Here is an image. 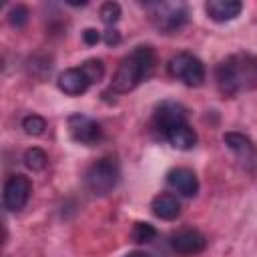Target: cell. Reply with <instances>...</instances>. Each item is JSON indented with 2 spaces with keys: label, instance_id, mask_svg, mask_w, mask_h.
Instances as JSON below:
<instances>
[{
  "label": "cell",
  "instance_id": "6da1fadb",
  "mask_svg": "<svg viewBox=\"0 0 257 257\" xmlns=\"http://www.w3.org/2000/svg\"><path fill=\"white\" fill-rule=\"evenodd\" d=\"M217 88L223 96H235L239 92L257 86V56L249 52L231 54L215 68Z\"/></svg>",
  "mask_w": 257,
  "mask_h": 257
},
{
  "label": "cell",
  "instance_id": "7a4b0ae2",
  "mask_svg": "<svg viewBox=\"0 0 257 257\" xmlns=\"http://www.w3.org/2000/svg\"><path fill=\"white\" fill-rule=\"evenodd\" d=\"M157 66V54L153 50V46H137L133 52H128L110 82V90L116 94H124L135 90L143 80H147L149 76H153Z\"/></svg>",
  "mask_w": 257,
  "mask_h": 257
},
{
  "label": "cell",
  "instance_id": "3957f363",
  "mask_svg": "<svg viewBox=\"0 0 257 257\" xmlns=\"http://www.w3.org/2000/svg\"><path fill=\"white\" fill-rule=\"evenodd\" d=\"M120 179V167L114 157H102L96 163H92L84 173V185L92 195L104 197L112 193V189L118 185Z\"/></svg>",
  "mask_w": 257,
  "mask_h": 257
},
{
  "label": "cell",
  "instance_id": "277c9868",
  "mask_svg": "<svg viewBox=\"0 0 257 257\" xmlns=\"http://www.w3.org/2000/svg\"><path fill=\"white\" fill-rule=\"evenodd\" d=\"M151 20L163 34L179 32L189 20V8L183 2H155L149 4Z\"/></svg>",
  "mask_w": 257,
  "mask_h": 257
},
{
  "label": "cell",
  "instance_id": "5b68a950",
  "mask_svg": "<svg viewBox=\"0 0 257 257\" xmlns=\"http://www.w3.org/2000/svg\"><path fill=\"white\" fill-rule=\"evenodd\" d=\"M169 74L187 86H201L207 78L205 64L191 52H179L169 60Z\"/></svg>",
  "mask_w": 257,
  "mask_h": 257
},
{
  "label": "cell",
  "instance_id": "8992f818",
  "mask_svg": "<svg viewBox=\"0 0 257 257\" xmlns=\"http://www.w3.org/2000/svg\"><path fill=\"white\" fill-rule=\"evenodd\" d=\"M30 193H32V183L26 175H10L4 183V189H2V203H4V209L8 211H22L30 199Z\"/></svg>",
  "mask_w": 257,
  "mask_h": 257
},
{
  "label": "cell",
  "instance_id": "52a82bcc",
  "mask_svg": "<svg viewBox=\"0 0 257 257\" xmlns=\"http://www.w3.org/2000/svg\"><path fill=\"white\" fill-rule=\"evenodd\" d=\"M68 133H70V139L74 143H80V145H86V147H92L102 139L100 124L94 118H90L86 114H80V112L68 116Z\"/></svg>",
  "mask_w": 257,
  "mask_h": 257
},
{
  "label": "cell",
  "instance_id": "ba28073f",
  "mask_svg": "<svg viewBox=\"0 0 257 257\" xmlns=\"http://www.w3.org/2000/svg\"><path fill=\"white\" fill-rule=\"evenodd\" d=\"M223 141L229 147V151L239 159L243 169H247V171L257 169V147L253 145V141L247 135H243V133H225Z\"/></svg>",
  "mask_w": 257,
  "mask_h": 257
},
{
  "label": "cell",
  "instance_id": "9c48e42d",
  "mask_svg": "<svg viewBox=\"0 0 257 257\" xmlns=\"http://www.w3.org/2000/svg\"><path fill=\"white\" fill-rule=\"evenodd\" d=\"M153 122H155V128L165 137L171 128L187 122V108L175 100H165L157 106Z\"/></svg>",
  "mask_w": 257,
  "mask_h": 257
},
{
  "label": "cell",
  "instance_id": "30bf717a",
  "mask_svg": "<svg viewBox=\"0 0 257 257\" xmlns=\"http://www.w3.org/2000/svg\"><path fill=\"white\" fill-rule=\"evenodd\" d=\"M207 247V237L197 229H181L171 235V249L179 255H197Z\"/></svg>",
  "mask_w": 257,
  "mask_h": 257
},
{
  "label": "cell",
  "instance_id": "8fae6325",
  "mask_svg": "<svg viewBox=\"0 0 257 257\" xmlns=\"http://www.w3.org/2000/svg\"><path fill=\"white\" fill-rule=\"evenodd\" d=\"M167 183L183 197H195L199 193V179L189 167H175L167 173Z\"/></svg>",
  "mask_w": 257,
  "mask_h": 257
},
{
  "label": "cell",
  "instance_id": "7c38bea8",
  "mask_svg": "<svg viewBox=\"0 0 257 257\" xmlns=\"http://www.w3.org/2000/svg\"><path fill=\"white\" fill-rule=\"evenodd\" d=\"M58 88L68 94V96H80L88 90L90 86V80L86 78L84 70L80 66H74V68H66L58 74Z\"/></svg>",
  "mask_w": 257,
  "mask_h": 257
},
{
  "label": "cell",
  "instance_id": "4fadbf2b",
  "mask_svg": "<svg viewBox=\"0 0 257 257\" xmlns=\"http://www.w3.org/2000/svg\"><path fill=\"white\" fill-rule=\"evenodd\" d=\"M243 10V4L239 0H209L205 4V12L215 22H229L237 18Z\"/></svg>",
  "mask_w": 257,
  "mask_h": 257
},
{
  "label": "cell",
  "instance_id": "5bb4252c",
  "mask_svg": "<svg viewBox=\"0 0 257 257\" xmlns=\"http://www.w3.org/2000/svg\"><path fill=\"white\" fill-rule=\"evenodd\" d=\"M153 213L163 221H173L181 215V201L173 193H161L151 201Z\"/></svg>",
  "mask_w": 257,
  "mask_h": 257
},
{
  "label": "cell",
  "instance_id": "9a60e30c",
  "mask_svg": "<svg viewBox=\"0 0 257 257\" xmlns=\"http://www.w3.org/2000/svg\"><path fill=\"white\" fill-rule=\"evenodd\" d=\"M165 139L169 141L171 147L179 149V151H191L195 145H197V133L193 131V126L189 122H183L175 128H171Z\"/></svg>",
  "mask_w": 257,
  "mask_h": 257
},
{
  "label": "cell",
  "instance_id": "2e32d148",
  "mask_svg": "<svg viewBox=\"0 0 257 257\" xmlns=\"http://www.w3.org/2000/svg\"><path fill=\"white\" fill-rule=\"evenodd\" d=\"M80 68L84 70L86 78L90 80V84H96L104 78V62L100 58H88L80 64Z\"/></svg>",
  "mask_w": 257,
  "mask_h": 257
},
{
  "label": "cell",
  "instance_id": "e0dca14e",
  "mask_svg": "<svg viewBox=\"0 0 257 257\" xmlns=\"http://www.w3.org/2000/svg\"><path fill=\"white\" fill-rule=\"evenodd\" d=\"M24 165L30 169V171H42L46 165H48V155L38 149V147H32L24 153Z\"/></svg>",
  "mask_w": 257,
  "mask_h": 257
},
{
  "label": "cell",
  "instance_id": "ac0fdd59",
  "mask_svg": "<svg viewBox=\"0 0 257 257\" xmlns=\"http://www.w3.org/2000/svg\"><path fill=\"white\" fill-rule=\"evenodd\" d=\"M22 128L30 137H40L46 131V120L40 114H28L22 118Z\"/></svg>",
  "mask_w": 257,
  "mask_h": 257
},
{
  "label": "cell",
  "instance_id": "d6986e66",
  "mask_svg": "<svg viewBox=\"0 0 257 257\" xmlns=\"http://www.w3.org/2000/svg\"><path fill=\"white\" fill-rule=\"evenodd\" d=\"M131 237L135 243H151L157 237V229L151 223H135Z\"/></svg>",
  "mask_w": 257,
  "mask_h": 257
},
{
  "label": "cell",
  "instance_id": "ffe728a7",
  "mask_svg": "<svg viewBox=\"0 0 257 257\" xmlns=\"http://www.w3.org/2000/svg\"><path fill=\"white\" fill-rule=\"evenodd\" d=\"M120 14H122V10H120V4H118V2H104V4L100 6V10H98L100 20H102L104 24H108V26H112L114 22H118Z\"/></svg>",
  "mask_w": 257,
  "mask_h": 257
},
{
  "label": "cell",
  "instance_id": "44dd1931",
  "mask_svg": "<svg viewBox=\"0 0 257 257\" xmlns=\"http://www.w3.org/2000/svg\"><path fill=\"white\" fill-rule=\"evenodd\" d=\"M28 18H30V12H28V8H26L24 4H16V6H12L10 12H8V22H10L14 28H22V26L28 22Z\"/></svg>",
  "mask_w": 257,
  "mask_h": 257
},
{
  "label": "cell",
  "instance_id": "7402d4cb",
  "mask_svg": "<svg viewBox=\"0 0 257 257\" xmlns=\"http://www.w3.org/2000/svg\"><path fill=\"white\" fill-rule=\"evenodd\" d=\"M82 40L86 42V44H96V42H100L102 40V34L96 30V28H86L84 32H82Z\"/></svg>",
  "mask_w": 257,
  "mask_h": 257
},
{
  "label": "cell",
  "instance_id": "603a6c76",
  "mask_svg": "<svg viewBox=\"0 0 257 257\" xmlns=\"http://www.w3.org/2000/svg\"><path fill=\"white\" fill-rule=\"evenodd\" d=\"M102 40L108 44V46H116L118 42H120V32L116 30V28H108V30H104V34H102Z\"/></svg>",
  "mask_w": 257,
  "mask_h": 257
},
{
  "label": "cell",
  "instance_id": "cb8c5ba5",
  "mask_svg": "<svg viewBox=\"0 0 257 257\" xmlns=\"http://www.w3.org/2000/svg\"><path fill=\"white\" fill-rule=\"evenodd\" d=\"M124 257H151V255L149 253H143V251H133V253H128Z\"/></svg>",
  "mask_w": 257,
  "mask_h": 257
},
{
  "label": "cell",
  "instance_id": "d4e9b609",
  "mask_svg": "<svg viewBox=\"0 0 257 257\" xmlns=\"http://www.w3.org/2000/svg\"><path fill=\"white\" fill-rule=\"evenodd\" d=\"M66 4H70V6H86L88 2L86 0H82V2H78V0H66Z\"/></svg>",
  "mask_w": 257,
  "mask_h": 257
}]
</instances>
